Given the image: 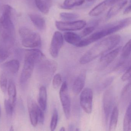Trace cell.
Masks as SVG:
<instances>
[{
    "label": "cell",
    "instance_id": "obj_1",
    "mask_svg": "<svg viewBox=\"0 0 131 131\" xmlns=\"http://www.w3.org/2000/svg\"><path fill=\"white\" fill-rule=\"evenodd\" d=\"M121 40L120 36L114 35L98 41L81 57L79 61L80 64H86L99 57H102L117 47Z\"/></svg>",
    "mask_w": 131,
    "mask_h": 131
},
{
    "label": "cell",
    "instance_id": "obj_2",
    "mask_svg": "<svg viewBox=\"0 0 131 131\" xmlns=\"http://www.w3.org/2000/svg\"><path fill=\"white\" fill-rule=\"evenodd\" d=\"M131 22L130 18H127L108 24L87 38L82 40L76 47H86L106 36L110 35L127 27L130 24Z\"/></svg>",
    "mask_w": 131,
    "mask_h": 131
},
{
    "label": "cell",
    "instance_id": "obj_3",
    "mask_svg": "<svg viewBox=\"0 0 131 131\" xmlns=\"http://www.w3.org/2000/svg\"><path fill=\"white\" fill-rule=\"evenodd\" d=\"M57 68V64L52 60L45 59L38 64V75L41 81L45 84L49 83Z\"/></svg>",
    "mask_w": 131,
    "mask_h": 131
},
{
    "label": "cell",
    "instance_id": "obj_4",
    "mask_svg": "<svg viewBox=\"0 0 131 131\" xmlns=\"http://www.w3.org/2000/svg\"><path fill=\"white\" fill-rule=\"evenodd\" d=\"M18 32L24 47L34 48L41 46V38L39 34L25 27L20 28Z\"/></svg>",
    "mask_w": 131,
    "mask_h": 131
},
{
    "label": "cell",
    "instance_id": "obj_5",
    "mask_svg": "<svg viewBox=\"0 0 131 131\" xmlns=\"http://www.w3.org/2000/svg\"><path fill=\"white\" fill-rule=\"evenodd\" d=\"M93 92L90 88H85L82 91L80 97V104L87 114L92 113L93 108Z\"/></svg>",
    "mask_w": 131,
    "mask_h": 131
},
{
    "label": "cell",
    "instance_id": "obj_6",
    "mask_svg": "<svg viewBox=\"0 0 131 131\" xmlns=\"http://www.w3.org/2000/svg\"><path fill=\"white\" fill-rule=\"evenodd\" d=\"M59 95L65 117L68 120L70 117L71 104L68 88L66 82H64L62 85Z\"/></svg>",
    "mask_w": 131,
    "mask_h": 131
},
{
    "label": "cell",
    "instance_id": "obj_7",
    "mask_svg": "<svg viewBox=\"0 0 131 131\" xmlns=\"http://www.w3.org/2000/svg\"><path fill=\"white\" fill-rule=\"evenodd\" d=\"M55 26L59 30L71 31L79 30L84 28L87 25L85 21L83 20L74 21H56Z\"/></svg>",
    "mask_w": 131,
    "mask_h": 131
},
{
    "label": "cell",
    "instance_id": "obj_8",
    "mask_svg": "<svg viewBox=\"0 0 131 131\" xmlns=\"http://www.w3.org/2000/svg\"><path fill=\"white\" fill-rule=\"evenodd\" d=\"M114 94L113 88H110L105 91L103 95V108L105 122L107 123L112 110L114 102Z\"/></svg>",
    "mask_w": 131,
    "mask_h": 131
},
{
    "label": "cell",
    "instance_id": "obj_9",
    "mask_svg": "<svg viewBox=\"0 0 131 131\" xmlns=\"http://www.w3.org/2000/svg\"><path fill=\"white\" fill-rule=\"evenodd\" d=\"M64 40L61 33L58 31L55 32L49 49L50 54L54 58H56L58 56L60 50L64 44Z\"/></svg>",
    "mask_w": 131,
    "mask_h": 131
},
{
    "label": "cell",
    "instance_id": "obj_10",
    "mask_svg": "<svg viewBox=\"0 0 131 131\" xmlns=\"http://www.w3.org/2000/svg\"><path fill=\"white\" fill-rule=\"evenodd\" d=\"M121 50L122 47H118L102 56L100 59L98 69L102 70L112 63L119 54Z\"/></svg>",
    "mask_w": 131,
    "mask_h": 131
},
{
    "label": "cell",
    "instance_id": "obj_11",
    "mask_svg": "<svg viewBox=\"0 0 131 131\" xmlns=\"http://www.w3.org/2000/svg\"><path fill=\"white\" fill-rule=\"evenodd\" d=\"M35 64L32 61L24 59V66L20 78V84H24L32 75Z\"/></svg>",
    "mask_w": 131,
    "mask_h": 131
},
{
    "label": "cell",
    "instance_id": "obj_12",
    "mask_svg": "<svg viewBox=\"0 0 131 131\" xmlns=\"http://www.w3.org/2000/svg\"><path fill=\"white\" fill-rule=\"evenodd\" d=\"M45 59L44 54L38 49L34 48L25 51L24 59L32 61L35 64H38Z\"/></svg>",
    "mask_w": 131,
    "mask_h": 131
},
{
    "label": "cell",
    "instance_id": "obj_13",
    "mask_svg": "<svg viewBox=\"0 0 131 131\" xmlns=\"http://www.w3.org/2000/svg\"><path fill=\"white\" fill-rule=\"evenodd\" d=\"M15 42V31L3 30L2 34V45L9 50L13 47Z\"/></svg>",
    "mask_w": 131,
    "mask_h": 131
},
{
    "label": "cell",
    "instance_id": "obj_14",
    "mask_svg": "<svg viewBox=\"0 0 131 131\" xmlns=\"http://www.w3.org/2000/svg\"><path fill=\"white\" fill-rule=\"evenodd\" d=\"M86 78V71L82 70L73 84L72 91L75 94H78L83 90L85 85Z\"/></svg>",
    "mask_w": 131,
    "mask_h": 131
},
{
    "label": "cell",
    "instance_id": "obj_15",
    "mask_svg": "<svg viewBox=\"0 0 131 131\" xmlns=\"http://www.w3.org/2000/svg\"><path fill=\"white\" fill-rule=\"evenodd\" d=\"M38 106L35 102L31 99L28 100V109L30 121L32 125L34 127L37 126L38 122L37 115V108Z\"/></svg>",
    "mask_w": 131,
    "mask_h": 131
},
{
    "label": "cell",
    "instance_id": "obj_16",
    "mask_svg": "<svg viewBox=\"0 0 131 131\" xmlns=\"http://www.w3.org/2000/svg\"><path fill=\"white\" fill-rule=\"evenodd\" d=\"M110 5H111V4L110 1L105 0L91 10L89 12V15L92 17L99 16L104 12Z\"/></svg>",
    "mask_w": 131,
    "mask_h": 131
},
{
    "label": "cell",
    "instance_id": "obj_17",
    "mask_svg": "<svg viewBox=\"0 0 131 131\" xmlns=\"http://www.w3.org/2000/svg\"><path fill=\"white\" fill-rule=\"evenodd\" d=\"M127 0H123L113 4L114 5L110 8L107 14L106 20H109L112 18L117 15L127 4Z\"/></svg>",
    "mask_w": 131,
    "mask_h": 131
},
{
    "label": "cell",
    "instance_id": "obj_18",
    "mask_svg": "<svg viewBox=\"0 0 131 131\" xmlns=\"http://www.w3.org/2000/svg\"><path fill=\"white\" fill-rule=\"evenodd\" d=\"M20 67V63L18 60H12L7 61L2 65V68L8 73L12 74H16Z\"/></svg>",
    "mask_w": 131,
    "mask_h": 131
},
{
    "label": "cell",
    "instance_id": "obj_19",
    "mask_svg": "<svg viewBox=\"0 0 131 131\" xmlns=\"http://www.w3.org/2000/svg\"><path fill=\"white\" fill-rule=\"evenodd\" d=\"M29 17L33 24L38 30H43L45 29V20L41 16L37 14H29Z\"/></svg>",
    "mask_w": 131,
    "mask_h": 131
},
{
    "label": "cell",
    "instance_id": "obj_20",
    "mask_svg": "<svg viewBox=\"0 0 131 131\" xmlns=\"http://www.w3.org/2000/svg\"><path fill=\"white\" fill-rule=\"evenodd\" d=\"M7 91L9 97L8 100L14 107L16 102L17 92L15 84L12 80H10L8 81Z\"/></svg>",
    "mask_w": 131,
    "mask_h": 131
},
{
    "label": "cell",
    "instance_id": "obj_21",
    "mask_svg": "<svg viewBox=\"0 0 131 131\" xmlns=\"http://www.w3.org/2000/svg\"><path fill=\"white\" fill-rule=\"evenodd\" d=\"M64 39L68 43L77 46L82 40L81 37L74 32L67 31L64 34Z\"/></svg>",
    "mask_w": 131,
    "mask_h": 131
},
{
    "label": "cell",
    "instance_id": "obj_22",
    "mask_svg": "<svg viewBox=\"0 0 131 131\" xmlns=\"http://www.w3.org/2000/svg\"><path fill=\"white\" fill-rule=\"evenodd\" d=\"M38 102L42 111H45L47 107V92L44 86H42L39 89Z\"/></svg>",
    "mask_w": 131,
    "mask_h": 131
},
{
    "label": "cell",
    "instance_id": "obj_23",
    "mask_svg": "<svg viewBox=\"0 0 131 131\" xmlns=\"http://www.w3.org/2000/svg\"><path fill=\"white\" fill-rule=\"evenodd\" d=\"M35 5L38 10L43 14H47L51 6V0H35Z\"/></svg>",
    "mask_w": 131,
    "mask_h": 131
},
{
    "label": "cell",
    "instance_id": "obj_24",
    "mask_svg": "<svg viewBox=\"0 0 131 131\" xmlns=\"http://www.w3.org/2000/svg\"><path fill=\"white\" fill-rule=\"evenodd\" d=\"M119 111L117 106L114 107L112 111L110 120V125H109V131H115L116 129L118 121Z\"/></svg>",
    "mask_w": 131,
    "mask_h": 131
},
{
    "label": "cell",
    "instance_id": "obj_25",
    "mask_svg": "<svg viewBox=\"0 0 131 131\" xmlns=\"http://www.w3.org/2000/svg\"><path fill=\"white\" fill-rule=\"evenodd\" d=\"M131 103L128 105L125 115L123 123V131H131Z\"/></svg>",
    "mask_w": 131,
    "mask_h": 131
},
{
    "label": "cell",
    "instance_id": "obj_26",
    "mask_svg": "<svg viewBox=\"0 0 131 131\" xmlns=\"http://www.w3.org/2000/svg\"><path fill=\"white\" fill-rule=\"evenodd\" d=\"M85 0H65L61 8L65 9H71L72 8L83 4Z\"/></svg>",
    "mask_w": 131,
    "mask_h": 131
},
{
    "label": "cell",
    "instance_id": "obj_27",
    "mask_svg": "<svg viewBox=\"0 0 131 131\" xmlns=\"http://www.w3.org/2000/svg\"><path fill=\"white\" fill-rule=\"evenodd\" d=\"M131 94V83L129 82L128 83L122 91L121 96L122 100L124 103L127 102L129 98L130 97Z\"/></svg>",
    "mask_w": 131,
    "mask_h": 131
},
{
    "label": "cell",
    "instance_id": "obj_28",
    "mask_svg": "<svg viewBox=\"0 0 131 131\" xmlns=\"http://www.w3.org/2000/svg\"><path fill=\"white\" fill-rule=\"evenodd\" d=\"M8 81L5 72H2L0 74V88L3 93H5L7 89Z\"/></svg>",
    "mask_w": 131,
    "mask_h": 131
},
{
    "label": "cell",
    "instance_id": "obj_29",
    "mask_svg": "<svg viewBox=\"0 0 131 131\" xmlns=\"http://www.w3.org/2000/svg\"><path fill=\"white\" fill-rule=\"evenodd\" d=\"M58 121V113L57 110L55 108L53 111V115L50 124V129L51 131H55L57 127Z\"/></svg>",
    "mask_w": 131,
    "mask_h": 131
},
{
    "label": "cell",
    "instance_id": "obj_30",
    "mask_svg": "<svg viewBox=\"0 0 131 131\" xmlns=\"http://www.w3.org/2000/svg\"><path fill=\"white\" fill-rule=\"evenodd\" d=\"M60 16L63 20L67 21L73 20L79 17V15L75 13L62 12Z\"/></svg>",
    "mask_w": 131,
    "mask_h": 131
},
{
    "label": "cell",
    "instance_id": "obj_31",
    "mask_svg": "<svg viewBox=\"0 0 131 131\" xmlns=\"http://www.w3.org/2000/svg\"><path fill=\"white\" fill-rule=\"evenodd\" d=\"M131 41L130 40L123 47L122 57L124 59H127L130 57L131 54Z\"/></svg>",
    "mask_w": 131,
    "mask_h": 131
},
{
    "label": "cell",
    "instance_id": "obj_32",
    "mask_svg": "<svg viewBox=\"0 0 131 131\" xmlns=\"http://www.w3.org/2000/svg\"><path fill=\"white\" fill-rule=\"evenodd\" d=\"M9 56L8 49L0 45V63L4 62Z\"/></svg>",
    "mask_w": 131,
    "mask_h": 131
},
{
    "label": "cell",
    "instance_id": "obj_33",
    "mask_svg": "<svg viewBox=\"0 0 131 131\" xmlns=\"http://www.w3.org/2000/svg\"><path fill=\"white\" fill-rule=\"evenodd\" d=\"M4 106L5 112L8 117H11L13 114V109L14 107L11 104L8 99L4 101Z\"/></svg>",
    "mask_w": 131,
    "mask_h": 131
},
{
    "label": "cell",
    "instance_id": "obj_34",
    "mask_svg": "<svg viewBox=\"0 0 131 131\" xmlns=\"http://www.w3.org/2000/svg\"><path fill=\"white\" fill-rule=\"evenodd\" d=\"M62 82V78L60 74H57L55 75L52 81V85L55 89H57L60 88Z\"/></svg>",
    "mask_w": 131,
    "mask_h": 131
},
{
    "label": "cell",
    "instance_id": "obj_35",
    "mask_svg": "<svg viewBox=\"0 0 131 131\" xmlns=\"http://www.w3.org/2000/svg\"><path fill=\"white\" fill-rule=\"evenodd\" d=\"M95 28L96 27L91 25L85 28L82 32L81 37H84L90 34L95 30Z\"/></svg>",
    "mask_w": 131,
    "mask_h": 131
},
{
    "label": "cell",
    "instance_id": "obj_36",
    "mask_svg": "<svg viewBox=\"0 0 131 131\" xmlns=\"http://www.w3.org/2000/svg\"><path fill=\"white\" fill-rule=\"evenodd\" d=\"M37 115L38 121L41 124H44V112L42 109L39 106L37 108Z\"/></svg>",
    "mask_w": 131,
    "mask_h": 131
},
{
    "label": "cell",
    "instance_id": "obj_37",
    "mask_svg": "<svg viewBox=\"0 0 131 131\" xmlns=\"http://www.w3.org/2000/svg\"><path fill=\"white\" fill-rule=\"evenodd\" d=\"M131 78V68L130 67L127 69L124 74L122 75L121 79L123 81H129Z\"/></svg>",
    "mask_w": 131,
    "mask_h": 131
},
{
    "label": "cell",
    "instance_id": "obj_38",
    "mask_svg": "<svg viewBox=\"0 0 131 131\" xmlns=\"http://www.w3.org/2000/svg\"><path fill=\"white\" fill-rule=\"evenodd\" d=\"M113 81V78H110L106 79L102 85V88H105L108 86H109Z\"/></svg>",
    "mask_w": 131,
    "mask_h": 131
},
{
    "label": "cell",
    "instance_id": "obj_39",
    "mask_svg": "<svg viewBox=\"0 0 131 131\" xmlns=\"http://www.w3.org/2000/svg\"><path fill=\"white\" fill-rule=\"evenodd\" d=\"M131 12V5L130 4L124 10V14H129Z\"/></svg>",
    "mask_w": 131,
    "mask_h": 131
},
{
    "label": "cell",
    "instance_id": "obj_40",
    "mask_svg": "<svg viewBox=\"0 0 131 131\" xmlns=\"http://www.w3.org/2000/svg\"><path fill=\"white\" fill-rule=\"evenodd\" d=\"M109 1H110V2L111 5H112L114 4L115 3H117L120 0H109Z\"/></svg>",
    "mask_w": 131,
    "mask_h": 131
},
{
    "label": "cell",
    "instance_id": "obj_41",
    "mask_svg": "<svg viewBox=\"0 0 131 131\" xmlns=\"http://www.w3.org/2000/svg\"><path fill=\"white\" fill-rule=\"evenodd\" d=\"M73 129H74V126L73 125H69L68 131H73Z\"/></svg>",
    "mask_w": 131,
    "mask_h": 131
},
{
    "label": "cell",
    "instance_id": "obj_42",
    "mask_svg": "<svg viewBox=\"0 0 131 131\" xmlns=\"http://www.w3.org/2000/svg\"><path fill=\"white\" fill-rule=\"evenodd\" d=\"M59 131H65V128L64 127H62L61 128Z\"/></svg>",
    "mask_w": 131,
    "mask_h": 131
},
{
    "label": "cell",
    "instance_id": "obj_43",
    "mask_svg": "<svg viewBox=\"0 0 131 131\" xmlns=\"http://www.w3.org/2000/svg\"><path fill=\"white\" fill-rule=\"evenodd\" d=\"M9 131H14V128H13V127H12V126H11V128H10Z\"/></svg>",
    "mask_w": 131,
    "mask_h": 131
},
{
    "label": "cell",
    "instance_id": "obj_44",
    "mask_svg": "<svg viewBox=\"0 0 131 131\" xmlns=\"http://www.w3.org/2000/svg\"><path fill=\"white\" fill-rule=\"evenodd\" d=\"M2 26L1 24V21H0V31L2 30Z\"/></svg>",
    "mask_w": 131,
    "mask_h": 131
},
{
    "label": "cell",
    "instance_id": "obj_45",
    "mask_svg": "<svg viewBox=\"0 0 131 131\" xmlns=\"http://www.w3.org/2000/svg\"><path fill=\"white\" fill-rule=\"evenodd\" d=\"M87 1L89 2H92L94 1H95V0H86Z\"/></svg>",
    "mask_w": 131,
    "mask_h": 131
},
{
    "label": "cell",
    "instance_id": "obj_46",
    "mask_svg": "<svg viewBox=\"0 0 131 131\" xmlns=\"http://www.w3.org/2000/svg\"><path fill=\"white\" fill-rule=\"evenodd\" d=\"M75 131H80V129H79V128H77Z\"/></svg>",
    "mask_w": 131,
    "mask_h": 131
},
{
    "label": "cell",
    "instance_id": "obj_47",
    "mask_svg": "<svg viewBox=\"0 0 131 131\" xmlns=\"http://www.w3.org/2000/svg\"><path fill=\"white\" fill-rule=\"evenodd\" d=\"M1 105H0V117H1Z\"/></svg>",
    "mask_w": 131,
    "mask_h": 131
},
{
    "label": "cell",
    "instance_id": "obj_48",
    "mask_svg": "<svg viewBox=\"0 0 131 131\" xmlns=\"http://www.w3.org/2000/svg\"></svg>",
    "mask_w": 131,
    "mask_h": 131
}]
</instances>
